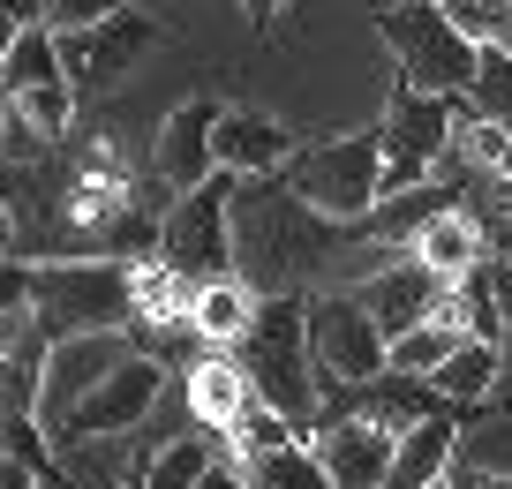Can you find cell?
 Listing matches in <instances>:
<instances>
[{
    "label": "cell",
    "mask_w": 512,
    "mask_h": 489,
    "mask_svg": "<svg viewBox=\"0 0 512 489\" xmlns=\"http://www.w3.org/2000/svg\"><path fill=\"white\" fill-rule=\"evenodd\" d=\"M354 241L362 226H339L302 204L287 174H249L234 189V279H249L256 294H309V279Z\"/></svg>",
    "instance_id": "6da1fadb"
},
{
    "label": "cell",
    "mask_w": 512,
    "mask_h": 489,
    "mask_svg": "<svg viewBox=\"0 0 512 489\" xmlns=\"http://www.w3.org/2000/svg\"><path fill=\"white\" fill-rule=\"evenodd\" d=\"M241 369H249L256 399H272L294 429H317L324 422V377H317V347H309V294H264L249 316V332L234 339Z\"/></svg>",
    "instance_id": "7a4b0ae2"
},
{
    "label": "cell",
    "mask_w": 512,
    "mask_h": 489,
    "mask_svg": "<svg viewBox=\"0 0 512 489\" xmlns=\"http://www.w3.org/2000/svg\"><path fill=\"white\" fill-rule=\"evenodd\" d=\"M31 324L46 339L128 332L136 324V264L128 256H46V264H31Z\"/></svg>",
    "instance_id": "3957f363"
},
{
    "label": "cell",
    "mask_w": 512,
    "mask_h": 489,
    "mask_svg": "<svg viewBox=\"0 0 512 489\" xmlns=\"http://www.w3.org/2000/svg\"><path fill=\"white\" fill-rule=\"evenodd\" d=\"M377 38L392 46V61H400V76L415 83V91L467 98L475 61H482V38H467L460 23H452L445 0H400V8H384Z\"/></svg>",
    "instance_id": "277c9868"
},
{
    "label": "cell",
    "mask_w": 512,
    "mask_h": 489,
    "mask_svg": "<svg viewBox=\"0 0 512 489\" xmlns=\"http://www.w3.org/2000/svg\"><path fill=\"white\" fill-rule=\"evenodd\" d=\"M287 189L302 196V204H317L324 219L362 226L369 211L384 204V143H377V128H369V136L302 143V151L287 158Z\"/></svg>",
    "instance_id": "5b68a950"
},
{
    "label": "cell",
    "mask_w": 512,
    "mask_h": 489,
    "mask_svg": "<svg viewBox=\"0 0 512 489\" xmlns=\"http://www.w3.org/2000/svg\"><path fill=\"white\" fill-rule=\"evenodd\" d=\"M234 189L241 174H211L196 189H181L174 204L159 211V256L181 271V279H234Z\"/></svg>",
    "instance_id": "8992f818"
},
{
    "label": "cell",
    "mask_w": 512,
    "mask_h": 489,
    "mask_svg": "<svg viewBox=\"0 0 512 489\" xmlns=\"http://www.w3.org/2000/svg\"><path fill=\"white\" fill-rule=\"evenodd\" d=\"M452 128H460V98H437V91H415V83H392V106L377 121V143H384V196L400 189H422L452 158Z\"/></svg>",
    "instance_id": "52a82bcc"
},
{
    "label": "cell",
    "mask_w": 512,
    "mask_h": 489,
    "mask_svg": "<svg viewBox=\"0 0 512 489\" xmlns=\"http://www.w3.org/2000/svg\"><path fill=\"white\" fill-rule=\"evenodd\" d=\"M309 347H317V377L332 392H354V384L392 369V339L354 286L347 294H309Z\"/></svg>",
    "instance_id": "ba28073f"
},
{
    "label": "cell",
    "mask_w": 512,
    "mask_h": 489,
    "mask_svg": "<svg viewBox=\"0 0 512 489\" xmlns=\"http://www.w3.org/2000/svg\"><path fill=\"white\" fill-rule=\"evenodd\" d=\"M159 392H166V362L151 347H136L106 384H91V392L68 407V422L53 429V444H68V437H128L136 422H151Z\"/></svg>",
    "instance_id": "9c48e42d"
},
{
    "label": "cell",
    "mask_w": 512,
    "mask_h": 489,
    "mask_svg": "<svg viewBox=\"0 0 512 489\" xmlns=\"http://www.w3.org/2000/svg\"><path fill=\"white\" fill-rule=\"evenodd\" d=\"M159 38H166L159 16H144V8H113V16L91 23V31H61L68 83H76V91H113L128 68H136L151 46H159Z\"/></svg>",
    "instance_id": "30bf717a"
},
{
    "label": "cell",
    "mask_w": 512,
    "mask_h": 489,
    "mask_svg": "<svg viewBox=\"0 0 512 489\" xmlns=\"http://www.w3.org/2000/svg\"><path fill=\"white\" fill-rule=\"evenodd\" d=\"M136 347H144V339H128V332H68V339H53L46 347V377H38V422L61 429L68 407H76L91 384H106Z\"/></svg>",
    "instance_id": "8fae6325"
},
{
    "label": "cell",
    "mask_w": 512,
    "mask_h": 489,
    "mask_svg": "<svg viewBox=\"0 0 512 489\" xmlns=\"http://www.w3.org/2000/svg\"><path fill=\"white\" fill-rule=\"evenodd\" d=\"M309 444H317V459L332 467L339 489H384L400 429L377 422V414H324V422L309 429Z\"/></svg>",
    "instance_id": "7c38bea8"
},
{
    "label": "cell",
    "mask_w": 512,
    "mask_h": 489,
    "mask_svg": "<svg viewBox=\"0 0 512 489\" xmlns=\"http://www.w3.org/2000/svg\"><path fill=\"white\" fill-rule=\"evenodd\" d=\"M445 286H452L445 271H430L415 249H407V256H392V264H377L354 294L369 301V316L384 324V339H400V332H415V324H430V316L445 309Z\"/></svg>",
    "instance_id": "4fadbf2b"
},
{
    "label": "cell",
    "mask_w": 512,
    "mask_h": 489,
    "mask_svg": "<svg viewBox=\"0 0 512 489\" xmlns=\"http://www.w3.org/2000/svg\"><path fill=\"white\" fill-rule=\"evenodd\" d=\"M219 98H189V106H174L159 121V143H151V174L166 181V189H196V181L219 174V151H211V136H219Z\"/></svg>",
    "instance_id": "5bb4252c"
},
{
    "label": "cell",
    "mask_w": 512,
    "mask_h": 489,
    "mask_svg": "<svg viewBox=\"0 0 512 489\" xmlns=\"http://www.w3.org/2000/svg\"><path fill=\"white\" fill-rule=\"evenodd\" d=\"M211 151H219L226 174H287V158L302 151L294 143L287 121H272V113H249V106H226L219 113V136H211Z\"/></svg>",
    "instance_id": "9a60e30c"
},
{
    "label": "cell",
    "mask_w": 512,
    "mask_h": 489,
    "mask_svg": "<svg viewBox=\"0 0 512 489\" xmlns=\"http://www.w3.org/2000/svg\"><path fill=\"white\" fill-rule=\"evenodd\" d=\"M460 422H467V407H445V414L407 422L400 444H392V474H384V489H445L452 452H460Z\"/></svg>",
    "instance_id": "2e32d148"
},
{
    "label": "cell",
    "mask_w": 512,
    "mask_h": 489,
    "mask_svg": "<svg viewBox=\"0 0 512 489\" xmlns=\"http://www.w3.org/2000/svg\"><path fill=\"white\" fill-rule=\"evenodd\" d=\"M181 392H189V422H204L211 437H219V429L256 399V384H249V369H241L234 347H204L189 362V384H181Z\"/></svg>",
    "instance_id": "e0dca14e"
},
{
    "label": "cell",
    "mask_w": 512,
    "mask_h": 489,
    "mask_svg": "<svg viewBox=\"0 0 512 489\" xmlns=\"http://www.w3.org/2000/svg\"><path fill=\"white\" fill-rule=\"evenodd\" d=\"M407 249H415L430 271H445V279H467V271L482 264V226H475V211H467V204H445L415 241H407Z\"/></svg>",
    "instance_id": "ac0fdd59"
},
{
    "label": "cell",
    "mask_w": 512,
    "mask_h": 489,
    "mask_svg": "<svg viewBox=\"0 0 512 489\" xmlns=\"http://www.w3.org/2000/svg\"><path fill=\"white\" fill-rule=\"evenodd\" d=\"M256 301H264V294H256L249 279H204L196 301H189V324L204 332V347H234V339L249 332Z\"/></svg>",
    "instance_id": "d6986e66"
},
{
    "label": "cell",
    "mask_w": 512,
    "mask_h": 489,
    "mask_svg": "<svg viewBox=\"0 0 512 489\" xmlns=\"http://www.w3.org/2000/svg\"><path fill=\"white\" fill-rule=\"evenodd\" d=\"M497 369H505V362H497V339H475V332H467L460 347L430 369V384H437L445 399H460V407H475V399L497 392Z\"/></svg>",
    "instance_id": "ffe728a7"
},
{
    "label": "cell",
    "mask_w": 512,
    "mask_h": 489,
    "mask_svg": "<svg viewBox=\"0 0 512 489\" xmlns=\"http://www.w3.org/2000/svg\"><path fill=\"white\" fill-rule=\"evenodd\" d=\"M241 482L249 489H339L332 482V467L317 459V444H279V452H256V459H241Z\"/></svg>",
    "instance_id": "44dd1931"
},
{
    "label": "cell",
    "mask_w": 512,
    "mask_h": 489,
    "mask_svg": "<svg viewBox=\"0 0 512 489\" xmlns=\"http://www.w3.org/2000/svg\"><path fill=\"white\" fill-rule=\"evenodd\" d=\"M61 76H68L61 31H53V23H23L8 61H0V83H8V91H31V83H61Z\"/></svg>",
    "instance_id": "7402d4cb"
},
{
    "label": "cell",
    "mask_w": 512,
    "mask_h": 489,
    "mask_svg": "<svg viewBox=\"0 0 512 489\" xmlns=\"http://www.w3.org/2000/svg\"><path fill=\"white\" fill-rule=\"evenodd\" d=\"M128 459H121V437H68L61 444V482L68 489H121L128 482Z\"/></svg>",
    "instance_id": "603a6c76"
},
{
    "label": "cell",
    "mask_w": 512,
    "mask_h": 489,
    "mask_svg": "<svg viewBox=\"0 0 512 489\" xmlns=\"http://www.w3.org/2000/svg\"><path fill=\"white\" fill-rule=\"evenodd\" d=\"M211 459H219V444H211V437H196V429H189V437L159 444V452H151L136 474H144V489H196V482H204V467H211Z\"/></svg>",
    "instance_id": "cb8c5ba5"
},
{
    "label": "cell",
    "mask_w": 512,
    "mask_h": 489,
    "mask_svg": "<svg viewBox=\"0 0 512 489\" xmlns=\"http://www.w3.org/2000/svg\"><path fill=\"white\" fill-rule=\"evenodd\" d=\"M219 437L234 444V459H256V452H279V444H294V437H302V429H294L287 414L272 407V399H249V407H241L234 422L219 429Z\"/></svg>",
    "instance_id": "d4e9b609"
},
{
    "label": "cell",
    "mask_w": 512,
    "mask_h": 489,
    "mask_svg": "<svg viewBox=\"0 0 512 489\" xmlns=\"http://www.w3.org/2000/svg\"><path fill=\"white\" fill-rule=\"evenodd\" d=\"M467 106L512 128V46H505V38H482V61H475V83H467Z\"/></svg>",
    "instance_id": "484cf974"
},
{
    "label": "cell",
    "mask_w": 512,
    "mask_h": 489,
    "mask_svg": "<svg viewBox=\"0 0 512 489\" xmlns=\"http://www.w3.org/2000/svg\"><path fill=\"white\" fill-rule=\"evenodd\" d=\"M460 324H452V316H430V324H415V332H400L392 339V369H415V377H430L437 362H445L452 347H460Z\"/></svg>",
    "instance_id": "4316f807"
},
{
    "label": "cell",
    "mask_w": 512,
    "mask_h": 489,
    "mask_svg": "<svg viewBox=\"0 0 512 489\" xmlns=\"http://www.w3.org/2000/svg\"><path fill=\"white\" fill-rule=\"evenodd\" d=\"M16 98V121H31L38 136H68L76 128V83H31V91H8Z\"/></svg>",
    "instance_id": "83f0119b"
},
{
    "label": "cell",
    "mask_w": 512,
    "mask_h": 489,
    "mask_svg": "<svg viewBox=\"0 0 512 489\" xmlns=\"http://www.w3.org/2000/svg\"><path fill=\"white\" fill-rule=\"evenodd\" d=\"M445 8L467 38H505L512 31V0H445Z\"/></svg>",
    "instance_id": "f1b7e54d"
},
{
    "label": "cell",
    "mask_w": 512,
    "mask_h": 489,
    "mask_svg": "<svg viewBox=\"0 0 512 489\" xmlns=\"http://www.w3.org/2000/svg\"><path fill=\"white\" fill-rule=\"evenodd\" d=\"M31 316V256H0V324Z\"/></svg>",
    "instance_id": "f546056e"
},
{
    "label": "cell",
    "mask_w": 512,
    "mask_h": 489,
    "mask_svg": "<svg viewBox=\"0 0 512 489\" xmlns=\"http://www.w3.org/2000/svg\"><path fill=\"white\" fill-rule=\"evenodd\" d=\"M113 8H128V0H46V23L53 31H91V23H106Z\"/></svg>",
    "instance_id": "4dcf8cb0"
},
{
    "label": "cell",
    "mask_w": 512,
    "mask_h": 489,
    "mask_svg": "<svg viewBox=\"0 0 512 489\" xmlns=\"http://www.w3.org/2000/svg\"><path fill=\"white\" fill-rule=\"evenodd\" d=\"M445 489H512V474H490V467H452Z\"/></svg>",
    "instance_id": "1f68e13d"
},
{
    "label": "cell",
    "mask_w": 512,
    "mask_h": 489,
    "mask_svg": "<svg viewBox=\"0 0 512 489\" xmlns=\"http://www.w3.org/2000/svg\"><path fill=\"white\" fill-rule=\"evenodd\" d=\"M196 489H249V482H241V459H211Z\"/></svg>",
    "instance_id": "d6a6232c"
},
{
    "label": "cell",
    "mask_w": 512,
    "mask_h": 489,
    "mask_svg": "<svg viewBox=\"0 0 512 489\" xmlns=\"http://www.w3.org/2000/svg\"><path fill=\"white\" fill-rule=\"evenodd\" d=\"M0 489H38V467H31V459H8V452H0Z\"/></svg>",
    "instance_id": "836d02e7"
},
{
    "label": "cell",
    "mask_w": 512,
    "mask_h": 489,
    "mask_svg": "<svg viewBox=\"0 0 512 489\" xmlns=\"http://www.w3.org/2000/svg\"><path fill=\"white\" fill-rule=\"evenodd\" d=\"M0 16L8 23H46V0H0Z\"/></svg>",
    "instance_id": "e575fe53"
},
{
    "label": "cell",
    "mask_w": 512,
    "mask_h": 489,
    "mask_svg": "<svg viewBox=\"0 0 512 489\" xmlns=\"http://www.w3.org/2000/svg\"><path fill=\"white\" fill-rule=\"evenodd\" d=\"M241 16H249L256 31H272V16H279V0H241Z\"/></svg>",
    "instance_id": "d590c367"
},
{
    "label": "cell",
    "mask_w": 512,
    "mask_h": 489,
    "mask_svg": "<svg viewBox=\"0 0 512 489\" xmlns=\"http://www.w3.org/2000/svg\"><path fill=\"white\" fill-rule=\"evenodd\" d=\"M8 128H16V98H8V83H0V151H8Z\"/></svg>",
    "instance_id": "8d00e7d4"
},
{
    "label": "cell",
    "mask_w": 512,
    "mask_h": 489,
    "mask_svg": "<svg viewBox=\"0 0 512 489\" xmlns=\"http://www.w3.org/2000/svg\"><path fill=\"white\" fill-rule=\"evenodd\" d=\"M0 256H16V211L0 204Z\"/></svg>",
    "instance_id": "74e56055"
},
{
    "label": "cell",
    "mask_w": 512,
    "mask_h": 489,
    "mask_svg": "<svg viewBox=\"0 0 512 489\" xmlns=\"http://www.w3.org/2000/svg\"><path fill=\"white\" fill-rule=\"evenodd\" d=\"M16 31H23V23H8V16H0V61H8V46H16Z\"/></svg>",
    "instance_id": "f35d334b"
},
{
    "label": "cell",
    "mask_w": 512,
    "mask_h": 489,
    "mask_svg": "<svg viewBox=\"0 0 512 489\" xmlns=\"http://www.w3.org/2000/svg\"><path fill=\"white\" fill-rule=\"evenodd\" d=\"M497 211H512V181H497Z\"/></svg>",
    "instance_id": "ab89813d"
},
{
    "label": "cell",
    "mask_w": 512,
    "mask_h": 489,
    "mask_svg": "<svg viewBox=\"0 0 512 489\" xmlns=\"http://www.w3.org/2000/svg\"><path fill=\"white\" fill-rule=\"evenodd\" d=\"M8 339H16V324H0V354H8Z\"/></svg>",
    "instance_id": "60d3db41"
},
{
    "label": "cell",
    "mask_w": 512,
    "mask_h": 489,
    "mask_svg": "<svg viewBox=\"0 0 512 489\" xmlns=\"http://www.w3.org/2000/svg\"><path fill=\"white\" fill-rule=\"evenodd\" d=\"M505 316H512V271H505Z\"/></svg>",
    "instance_id": "b9f144b4"
},
{
    "label": "cell",
    "mask_w": 512,
    "mask_h": 489,
    "mask_svg": "<svg viewBox=\"0 0 512 489\" xmlns=\"http://www.w3.org/2000/svg\"><path fill=\"white\" fill-rule=\"evenodd\" d=\"M121 489H144V474H128V482H121Z\"/></svg>",
    "instance_id": "7bdbcfd3"
},
{
    "label": "cell",
    "mask_w": 512,
    "mask_h": 489,
    "mask_svg": "<svg viewBox=\"0 0 512 489\" xmlns=\"http://www.w3.org/2000/svg\"><path fill=\"white\" fill-rule=\"evenodd\" d=\"M505 46H512V31H505Z\"/></svg>",
    "instance_id": "ee69618b"
}]
</instances>
